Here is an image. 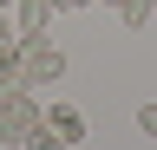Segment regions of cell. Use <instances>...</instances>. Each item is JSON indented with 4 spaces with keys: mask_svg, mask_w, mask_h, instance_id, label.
I'll return each instance as SVG.
<instances>
[{
    "mask_svg": "<svg viewBox=\"0 0 157 150\" xmlns=\"http://www.w3.org/2000/svg\"><path fill=\"white\" fill-rule=\"evenodd\" d=\"M39 118H46L39 91H26V85H0V144L26 150V137H33V124H39Z\"/></svg>",
    "mask_w": 157,
    "mask_h": 150,
    "instance_id": "cell-1",
    "label": "cell"
},
{
    "mask_svg": "<svg viewBox=\"0 0 157 150\" xmlns=\"http://www.w3.org/2000/svg\"><path fill=\"white\" fill-rule=\"evenodd\" d=\"M20 39H26V33H20ZM59 79H66V52H59L46 33H39V39H26V52H20V79H13V85L46 91V85H59Z\"/></svg>",
    "mask_w": 157,
    "mask_h": 150,
    "instance_id": "cell-2",
    "label": "cell"
},
{
    "mask_svg": "<svg viewBox=\"0 0 157 150\" xmlns=\"http://www.w3.org/2000/svg\"><path fill=\"white\" fill-rule=\"evenodd\" d=\"M52 13H59L52 0H13V26L26 33V39H39V33L52 26Z\"/></svg>",
    "mask_w": 157,
    "mask_h": 150,
    "instance_id": "cell-3",
    "label": "cell"
},
{
    "mask_svg": "<svg viewBox=\"0 0 157 150\" xmlns=\"http://www.w3.org/2000/svg\"><path fill=\"white\" fill-rule=\"evenodd\" d=\"M46 124L66 144H85V111H78V104H46Z\"/></svg>",
    "mask_w": 157,
    "mask_h": 150,
    "instance_id": "cell-4",
    "label": "cell"
},
{
    "mask_svg": "<svg viewBox=\"0 0 157 150\" xmlns=\"http://www.w3.org/2000/svg\"><path fill=\"white\" fill-rule=\"evenodd\" d=\"M20 52H26V39H20V33H13V39H0V85L20 79Z\"/></svg>",
    "mask_w": 157,
    "mask_h": 150,
    "instance_id": "cell-5",
    "label": "cell"
},
{
    "mask_svg": "<svg viewBox=\"0 0 157 150\" xmlns=\"http://www.w3.org/2000/svg\"><path fill=\"white\" fill-rule=\"evenodd\" d=\"M26 150H72V144L59 137V130H52L46 118H39V124H33V137H26Z\"/></svg>",
    "mask_w": 157,
    "mask_h": 150,
    "instance_id": "cell-6",
    "label": "cell"
},
{
    "mask_svg": "<svg viewBox=\"0 0 157 150\" xmlns=\"http://www.w3.org/2000/svg\"><path fill=\"white\" fill-rule=\"evenodd\" d=\"M151 7H157V0H118V20H124V26L137 33V26L151 20Z\"/></svg>",
    "mask_w": 157,
    "mask_h": 150,
    "instance_id": "cell-7",
    "label": "cell"
},
{
    "mask_svg": "<svg viewBox=\"0 0 157 150\" xmlns=\"http://www.w3.org/2000/svg\"><path fill=\"white\" fill-rule=\"evenodd\" d=\"M137 130H144V137L157 144V104H137Z\"/></svg>",
    "mask_w": 157,
    "mask_h": 150,
    "instance_id": "cell-8",
    "label": "cell"
},
{
    "mask_svg": "<svg viewBox=\"0 0 157 150\" xmlns=\"http://www.w3.org/2000/svg\"><path fill=\"white\" fill-rule=\"evenodd\" d=\"M52 7H59V13H78V7H92V0H52Z\"/></svg>",
    "mask_w": 157,
    "mask_h": 150,
    "instance_id": "cell-9",
    "label": "cell"
},
{
    "mask_svg": "<svg viewBox=\"0 0 157 150\" xmlns=\"http://www.w3.org/2000/svg\"><path fill=\"white\" fill-rule=\"evenodd\" d=\"M13 33H20V26H13V20H7V13H0V39H13Z\"/></svg>",
    "mask_w": 157,
    "mask_h": 150,
    "instance_id": "cell-10",
    "label": "cell"
},
{
    "mask_svg": "<svg viewBox=\"0 0 157 150\" xmlns=\"http://www.w3.org/2000/svg\"><path fill=\"white\" fill-rule=\"evenodd\" d=\"M0 13H13V0H0Z\"/></svg>",
    "mask_w": 157,
    "mask_h": 150,
    "instance_id": "cell-11",
    "label": "cell"
}]
</instances>
